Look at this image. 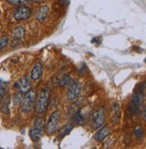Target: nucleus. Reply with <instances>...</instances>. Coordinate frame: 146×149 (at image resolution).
<instances>
[{"label": "nucleus", "mask_w": 146, "mask_h": 149, "mask_svg": "<svg viewBox=\"0 0 146 149\" xmlns=\"http://www.w3.org/2000/svg\"><path fill=\"white\" fill-rule=\"evenodd\" d=\"M49 88H44L39 92L35 103V111L38 114L42 115L46 113L48 105L49 99Z\"/></svg>", "instance_id": "f257e3e1"}, {"label": "nucleus", "mask_w": 146, "mask_h": 149, "mask_svg": "<svg viewBox=\"0 0 146 149\" xmlns=\"http://www.w3.org/2000/svg\"><path fill=\"white\" fill-rule=\"evenodd\" d=\"M36 91L34 89H30L28 92L24 94L21 103L22 111L24 113H29L32 111L36 103Z\"/></svg>", "instance_id": "f03ea898"}, {"label": "nucleus", "mask_w": 146, "mask_h": 149, "mask_svg": "<svg viewBox=\"0 0 146 149\" xmlns=\"http://www.w3.org/2000/svg\"><path fill=\"white\" fill-rule=\"evenodd\" d=\"M44 127L45 121L42 117H39L34 120L32 127L30 130V138L32 141L37 142L41 140L44 133Z\"/></svg>", "instance_id": "7ed1b4c3"}, {"label": "nucleus", "mask_w": 146, "mask_h": 149, "mask_svg": "<svg viewBox=\"0 0 146 149\" xmlns=\"http://www.w3.org/2000/svg\"><path fill=\"white\" fill-rule=\"evenodd\" d=\"M60 118H61V113L58 110L53 111L52 113L49 115V118L46 124V132L48 135L52 136V135H54L58 131L60 123Z\"/></svg>", "instance_id": "20e7f679"}, {"label": "nucleus", "mask_w": 146, "mask_h": 149, "mask_svg": "<svg viewBox=\"0 0 146 149\" xmlns=\"http://www.w3.org/2000/svg\"><path fill=\"white\" fill-rule=\"evenodd\" d=\"M31 16H32V9L25 5L17 6L14 10V12H13V18L17 22L26 21L30 19Z\"/></svg>", "instance_id": "39448f33"}, {"label": "nucleus", "mask_w": 146, "mask_h": 149, "mask_svg": "<svg viewBox=\"0 0 146 149\" xmlns=\"http://www.w3.org/2000/svg\"><path fill=\"white\" fill-rule=\"evenodd\" d=\"M106 119V112L103 107H100L93 113L91 116V126L93 130H98L103 126Z\"/></svg>", "instance_id": "423d86ee"}, {"label": "nucleus", "mask_w": 146, "mask_h": 149, "mask_svg": "<svg viewBox=\"0 0 146 149\" xmlns=\"http://www.w3.org/2000/svg\"><path fill=\"white\" fill-rule=\"evenodd\" d=\"M82 91V85L80 82L75 81V82H72L68 86L67 92H66V100L68 102H73L78 98V97L80 96Z\"/></svg>", "instance_id": "0eeeda50"}, {"label": "nucleus", "mask_w": 146, "mask_h": 149, "mask_svg": "<svg viewBox=\"0 0 146 149\" xmlns=\"http://www.w3.org/2000/svg\"><path fill=\"white\" fill-rule=\"evenodd\" d=\"M49 15V8L46 5H42L39 6L36 13H35V19L39 22H45Z\"/></svg>", "instance_id": "6e6552de"}, {"label": "nucleus", "mask_w": 146, "mask_h": 149, "mask_svg": "<svg viewBox=\"0 0 146 149\" xmlns=\"http://www.w3.org/2000/svg\"><path fill=\"white\" fill-rule=\"evenodd\" d=\"M15 87L22 94H25L26 92H28L32 88V87H31V81H30L29 77H26L25 76V77L22 78L18 81V82L15 84Z\"/></svg>", "instance_id": "1a4fd4ad"}, {"label": "nucleus", "mask_w": 146, "mask_h": 149, "mask_svg": "<svg viewBox=\"0 0 146 149\" xmlns=\"http://www.w3.org/2000/svg\"><path fill=\"white\" fill-rule=\"evenodd\" d=\"M42 72H43V69H42V64L37 63L33 65L32 72H31V79L33 81H37L42 76Z\"/></svg>", "instance_id": "9d476101"}, {"label": "nucleus", "mask_w": 146, "mask_h": 149, "mask_svg": "<svg viewBox=\"0 0 146 149\" xmlns=\"http://www.w3.org/2000/svg\"><path fill=\"white\" fill-rule=\"evenodd\" d=\"M110 133V130L108 126H103L100 128V130L95 133L94 135V139L98 142L103 141L106 138H107Z\"/></svg>", "instance_id": "9b49d317"}, {"label": "nucleus", "mask_w": 146, "mask_h": 149, "mask_svg": "<svg viewBox=\"0 0 146 149\" xmlns=\"http://www.w3.org/2000/svg\"><path fill=\"white\" fill-rule=\"evenodd\" d=\"M142 103V94L141 92H137L135 94V96L132 98V104H131V111L134 113L137 110L138 106H140Z\"/></svg>", "instance_id": "f8f14e48"}, {"label": "nucleus", "mask_w": 146, "mask_h": 149, "mask_svg": "<svg viewBox=\"0 0 146 149\" xmlns=\"http://www.w3.org/2000/svg\"><path fill=\"white\" fill-rule=\"evenodd\" d=\"M72 83V80H71V78L68 74H65L63 75L59 80H58V85L62 88H65V87H67L69 86L70 84Z\"/></svg>", "instance_id": "ddd939ff"}, {"label": "nucleus", "mask_w": 146, "mask_h": 149, "mask_svg": "<svg viewBox=\"0 0 146 149\" xmlns=\"http://www.w3.org/2000/svg\"><path fill=\"white\" fill-rule=\"evenodd\" d=\"M134 133L135 135V137L137 139V140L139 142H141L143 139V136H144V131H143V129L140 126V125H137L134 128Z\"/></svg>", "instance_id": "4468645a"}, {"label": "nucleus", "mask_w": 146, "mask_h": 149, "mask_svg": "<svg viewBox=\"0 0 146 149\" xmlns=\"http://www.w3.org/2000/svg\"><path fill=\"white\" fill-rule=\"evenodd\" d=\"M22 97H23V94L18 90V91L15 94L14 98H13V104H14V106L21 105V103H22Z\"/></svg>", "instance_id": "2eb2a0df"}, {"label": "nucleus", "mask_w": 146, "mask_h": 149, "mask_svg": "<svg viewBox=\"0 0 146 149\" xmlns=\"http://www.w3.org/2000/svg\"><path fill=\"white\" fill-rule=\"evenodd\" d=\"M25 31L22 27H17L14 31H13V36H14V38H21L24 36Z\"/></svg>", "instance_id": "dca6fc26"}, {"label": "nucleus", "mask_w": 146, "mask_h": 149, "mask_svg": "<svg viewBox=\"0 0 146 149\" xmlns=\"http://www.w3.org/2000/svg\"><path fill=\"white\" fill-rule=\"evenodd\" d=\"M9 98L6 97L4 100H3V103L1 104V107H0V111H1V113L6 114L9 113Z\"/></svg>", "instance_id": "f3484780"}, {"label": "nucleus", "mask_w": 146, "mask_h": 149, "mask_svg": "<svg viewBox=\"0 0 146 149\" xmlns=\"http://www.w3.org/2000/svg\"><path fill=\"white\" fill-rule=\"evenodd\" d=\"M6 90H7V87L6 82H4L2 79H0V99H3L5 97Z\"/></svg>", "instance_id": "a211bd4d"}, {"label": "nucleus", "mask_w": 146, "mask_h": 149, "mask_svg": "<svg viewBox=\"0 0 146 149\" xmlns=\"http://www.w3.org/2000/svg\"><path fill=\"white\" fill-rule=\"evenodd\" d=\"M6 2L10 4L11 6H19L22 5H25L28 2V0H6Z\"/></svg>", "instance_id": "6ab92c4d"}, {"label": "nucleus", "mask_w": 146, "mask_h": 149, "mask_svg": "<svg viewBox=\"0 0 146 149\" xmlns=\"http://www.w3.org/2000/svg\"><path fill=\"white\" fill-rule=\"evenodd\" d=\"M72 130H73V126L72 125H65V126H64L63 129L60 131V136L62 138H64L65 136H66V135H68L71 132Z\"/></svg>", "instance_id": "aec40b11"}, {"label": "nucleus", "mask_w": 146, "mask_h": 149, "mask_svg": "<svg viewBox=\"0 0 146 149\" xmlns=\"http://www.w3.org/2000/svg\"><path fill=\"white\" fill-rule=\"evenodd\" d=\"M8 41H9V38L6 36H4L0 38V51H2L7 46Z\"/></svg>", "instance_id": "412c9836"}, {"label": "nucleus", "mask_w": 146, "mask_h": 149, "mask_svg": "<svg viewBox=\"0 0 146 149\" xmlns=\"http://www.w3.org/2000/svg\"><path fill=\"white\" fill-rule=\"evenodd\" d=\"M142 118H143V120L146 121V107L144 108V110H143V112H142Z\"/></svg>", "instance_id": "4be33fe9"}, {"label": "nucleus", "mask_w": 146, "mask_h": 149, "mask_svg": "<svg viewBox=\"0 0 146 149\" xmlns=\"http://www.w3.org/2000/svg\"><path fill=\"white\" fill-rule=\"evenodd\" d=\"M29 2H32V3H39L41 0H28Z\"/></svg>", "instance_id": "5701e85b"}]
</instances>
